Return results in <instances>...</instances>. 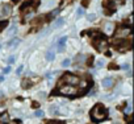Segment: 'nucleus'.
Instances as JSON below:
<instances>
[{
  "mask_svg": "<svg viewBox=\"0 0 134 124\" xmlns=\"http://www.w3.org/2000/svg\"><path fill=\"white\" fill-rule=\"evenodd\" d=\"M15 32H16V27H12V28H11V30H9V34L12 36V34H15Z\"/></svg>",
  "mask_w": 134,
  "mask_h": 124,
  "instance_id": "28",
  "label": "nucleus"
},
{
  "mask_svg": "<svg viewBox=\"0 0 134 124\" xmlns=\"http://www.w3.org/2000/svg\"><path fill=\"white\" fill-rule=\"evenodd\" d=\"M109 69H118V66H117L116 64H110V65H109Z\"/></svg>",
  "mask_w": 134,
  "mask_h": 124,
  "instance_id": "29",
  "label": "nucleus"
},
{
  "mask_svg": "<svg viewBox=\"0 0 134 124\" xmlns=\"http://www.w3.org/2000/svg\"><path fill=\"white\" fill-rule=\"evenodd\" d=\"M33 107H34V108H37V107H40V104H38V102H33Z\"/></svg>",
  "mask_w": 134,
  "mask_h": 124,
  "instance_id": "35",
  "label": "nucleus"
},
{
  "mask_svg": "<svg viewBox=\"0 0 134 124\" xmlns=\"http://www.w3.org/2000/svg\"><path fill=\"white\" fill-rule=\"evenodd\" d=\"M46 124H64L63 121H59V120H49Z\"/></svg>",
  "mask_w": 134,
  "mask_h": 124,
  "instance_id": "20",
  "label": "nucleus"
},
{
  "mask_svg": "<svg viewBox=\"0 0 134 124\" xmlns=\"http://www.w3.org/2000/svg\"><path fill=\"white\" fill-rule=\"evenodd\" d=\"M93 45H95V48L99 50V51H107L108 50V46H109V42L103 37V36H99V37H96L95 40H93Z\"/></svg>",
  "mask_w": 134,
  "mask_h": 124,
  "instance_id": "3",
  "label": "nucleus"
},
{
  "mask_svg": "<svg viewBox=\"0 0 134 124\" xmlns=\"http://www.w3.org/2000/svg\"><path fill=\"white\" fill-rule=\"evenodd\" d=\"M58 13H59V9H55V11H53V12H51V13H50L47 17H49V19H54V17H55Z\"/></svg>",
  "mask_w": 134,
  "mask_h": 124,
  "instance_id": "18",
  "label": "nucleus"
},
{
  "mask_svg": "<svg viewBox=\"0 0 134 124\" xmlns=\"http://www.w3.org/2000/svg\"><path fill=\"white\" fill-rule=\"evenodd\" d=\"M113 83H114V81H113V78H110V77L103 79V87H104V89H110V87L113 86Z\"/></svg>",
  "mask_w": 134,
  "mask_h": 124,
  "instance_id": "8",
  "label": "nucleus"
},
{
  "mask_svg": "<svg viewBox=\"0 0 134 124\" xmlns=\"http://www.w3.org/2000/svg\"><path fill=\"white\" fill-rule=\"evenodd\" d=\"M95 17H96V16H95L93 13H90V15L87 16V20H88V21H93V20H95Z\"/></svg>",
  "mask_w": 134,
  "mask_h": 124,
  "instance_id": "24",
  "label": "nucleus"
},
{
  "mask_svg": "<svg viewBox=\"0 0 134 124\" xmlns=\"http://www.w3.org/2000/svg\"><path fill=\"white\" fill-rule=\"evenodd\" d=\"M9 71H11V68H9V66H8V68H5V69L3 70V73H4V74H7V73H9Z\"/></svg>",
  "mask_w": 134,
  "mask_h": 124,
  "instance_id": "30",
  "label": "nucleus"
},
{
  "mask_svg": "<svg viewBox=\"0 0 134 124\" xmlns=\"http://www.w3.org/2000/svg\"><path fill=\"white\" fill-rule=\"evenodd\" d=\"M8 120H9L8 113H3L2 116H0V124H4V123H7Z\"/></svg>",
  "mask_w": 134,
  "mask_h": 124,
  "instance_id": "13",
  "label": "nucleus"
},
{
  "mask_svg": "<svg viewBox=\"0 0 134 124\" xmlns=\"http://www.w3.org/2000/svg\"><path fill=\"white\" fill-rule=\"evenodd\" d=\"M126 120H127V123H129V124H131V121H133V117H131V116L129 115V116L126 117Z\"/></svg>",
  "mask_w": 134,
  "mask_h": 124,
  "instance_id": "32",
  "label": "nucleus"
},
{
  "mask_svg": "<svg viewBox=\"0 0 134 124\" xmlns=\"http://www.w3.org/2000/svg\"><path fill=\"white\" fill-rule=\"evenodd\" d=\"M54 58H55V53H54L53 50H47V51H46V61L51 62Z\"/></svg>",
  "mask_w": 134,
  "mask_h": 124,
  "instance_id": "10",
  "label": "nucleus"
},
{
  "mask_svg": "<svg viewBox=\"0 0 134 124\" xmlns=\"http://www.w3.org/2000/svg\"><path fill=\"white\" fill-rule=\"evenodd\" d=\"M7 25H8V21H0V32L4 30Z\"/></svg>",
  "mask_w": 134,
  "mask_h": 124,
  "instance_id": "17",
  "label": "nucleus"
},
{
  "mask_svg": "<svg viewBox=\"0 0 134 124\" xmlns=\"http://www.w3.org/2000/svg\"><path fill=\"white\" fill-rule=\"evenodd\" d=\"M79 83V78L76 77V75H72V74H64L63 75V78L59 81V86H62V85H70V86H75V85H78Z\"/></svg>",
  "mask_w": 134,
  "mask_h": 124,
  "instance_id": "4",
  "label": "nucleus"
},
{
  "mask_svg": "<svg viewBox=\"0 0 134 124\" xmlns=\"http://www.w3.org/2000/svg\"><path fill=\"white\" fill-rule=\"evenodd\" d=\"M11 12H12V7L9 4H3L2 6V15L8 16V15H11Z\"/></svg>",
  "mask_w": 134,
  "mask_h": 124,
  "instance_id": "9",
  "label": "nucleus"
},
{
  "mask_svg": "<svg viewBox=\"0 0 134 124\" xmlns=\"http://www.w3.org/2000/svg\"><path fill=\"white\" fill-rule=\"evenodd\" d=\"M130 34V28H127V27H122V28H118L117 30H116V37H122V38H125L126 36H129Z\"/></svg>",
  "mask_w": 134,
  "mask_h": 124,
  "instance_id": "7",
  "label": "nucleus"
},
{
  "mask_svg": "<svg viewBox=\"0 0 134 124\" xmlns=\"http://www.w3.org/2000/svg\"><path fill=\"white\" fill-rule=\"evenodd\" d=\"M64 24V20L63 19H58L54 24H53V28H59V27H62Z\"/></svg>",
  "mask_w": 134,
  "mask_h": 124,
  "instance_id": "14",
  "label": "nucleus"
},
{
  "mask_svg": "<svg viewBox=\"0 0 134 124\" xmlns=\"http://www.w3.org/2000/svg\"><path fill=\"white\" fill-rule=\"evenodd\" d=\"M113 45L120 53H125L126 50H129L131 48V41L130 40H125V38L124 40H116L113 42Z\"/></svg>",
  "mask_w": 134,
  "mask_h": 124,
  "instance_id": "2",
  "label": "nucleus"
},
{
  "mask_svg": "<svg viewBox=\"0 0 134 124\" xmlns=\"http://www.w3.org/2000/svg\"><path fill=\"white\" fill-rule=\"evenodd\" d=\"M107 124H109V123H107Z\"/></svg>",
  "mask_w": 134,
  "mask_h": 124,
  "instance_id": "40",
  "label": "nucleus"
},
{
  "mask_svg": "<svg viewBox=\"0 0 134 124\" xmlns=\"http://www.w3.org/2000/svg\"><path fill=\"white\" fill-rule=\"evenodd\" d=\"M11 124H20V121H19V120H15V121H12Z\"/></svg>",
  "mask_w": 134,
  "mask_h": 124,
  "instance_id": "36",
  "label": "nucleus"
},
{
  "mask_svg": "<svg viewBox=\"0 0 134 124\" xmlns=\"http://www.w3.org/2000/svg\"><path fill=\"white\" fill-rule=\"evenodd\" d=\"M105 28H107V32H108V33H110V32L113 30V25H112V24H107Z\"/></svg>",
  "mask_w": 134,
  "mask_h": 124,
  "instance_id": "22",
  "label": "nucleus"
},
{
  "mask_svg": "<svg viewBox=\"0 0 134 124\" xmlns=\"http://www.w3.org/2000/svg\"><path fill=\"white\" fill-rule=\"evenodd\" d=\"M90 85H91V83H90L88 81H83V82H80V89H82V90H87V89L90 87Z\"/></svg>",
  "mask_w": 134,
  "mask_h": 124,
  "instance_id": "16",
  "label": "nucleus"
},
{
  "mask_svg": "<svg viewBox=\"0 0 134 124\" xmlns=\"http://www.w3.org/2000/svg\"><path fill=\"white\" fill-rule=\"evenodd\" d=\"M21 86H23L24 89H29V87H32V86H33V83H32V81H29V79H24Z\"/></svg>",
  "mask_w": 134,
  "mask_h": 124,
  "instance_id": "12",
  "label": "nucleus"
},
{
  "mask_svg": "<svg viewBox=\"0 0 134 124\" xmlns=\"http://www.w3.org/2000/svg\"><path fill=\"white\" fill-rule=\"evenodd\" d=\"M92 62H93V58L90 57V58H88V62H87V65H88V66H92Z\"/></svg>",
  "mask_w": 134,
  "mask_h": 124,
  "instance_id": "26",
  "label": "nucleus"
},
{
  "mask_svg": "<svg viewBox=\"0 0 134 124\" xmlns=\"http://www.w3.org/2000/svg\"><path fill=\"white\" fill-rule=\"evenodd\" d=\"M3 98V94H2V91H0V99H2Z\"/></svg>",
  "mask_w": 134,
  "mask_h": 124,
  "instance_id": "38",
  "label": "nucleus"
},
{
  "mask_svg": "<svg viewBox=\"0 0 134 124\" xmlns=\"http://www.w3.org/2000/svg\"><path fill=\"white\" fill-rule=\"evenodd\" d=\"M82 4H83V6H84V7H87V6H88V4H90V0H84V2H83V3H82Z\"/></svg>",
  "mask_w": 134,
  "mask_h": 124,
  "instance_id": "34",
  "label": "nucleus"
},
{
  "mask_svg": "<svg viewBox=\"0 0 134 124\" xmlns=\"http://www.w3.org/2000/svg\"><path fill=\"white\" fill-rule=\"evenodd\" d=\"M66 41H67V37H66V36L59 38V41H58V49H59V50H62V49H63V46H64Z\"/></svg>",
  "mask_w": 134,
  "mask_h": 124,
  "instance_id": "11",
  "label": "nucleus"
},
{
  "mask_svg": "<svg viewBox=\"0 0 134 124\" xmlns=\"http://www.w3.org/2000/svg\"><path fill=\"white\" fill-rule=\"evenodd\" d=\"M50 112L51 113H55L57 112V107H50Z\"/></svg>",
  "mask_w": 134,
  "mask_h": 124,
  "instance_id": "31",
  "label": "nucleus"
},
{
  "mask_svg": "<svg viewBox=\"0 0 134 124\" xmlns=\"http://www.w3.org/2000/svg\"><path fill=\"white\" fill-rule=\"evenodd\" d=\"M17 44H19V40L17 38H13V40H11L8 42V48H15V46H17Z\"/></svg>",
  "mask_w": 134,
  "mask_h": 124,
  "instance_id": "15",
  "label": "nucleus"
},
{
  "mask_svg": "<svg viewBox=\"0 0 134 124\" xmlns=\"http://www.w3.org/2000/svg\"><path fill=\"white\" fill-rule=\"evenodd\" d=\"M103 7H104L105 15H112L116 11V6L112 0H103Z\"/></svg>",
  "mask_w": 134,
  "mask_h": 124,
  "instance_id": "6",
  "label": "nucleus"
},
{
  "mask_svg": "<svg viewBox=\"0 0 134 124\" xmlns=\"http://www.w3.org/2000/svg\"><path fill=\"white\" fill-rule=\"evenodd\" d=\"M0 81H4V77L3 75H0Z\"/></svg>",
  "mask_w": 134,
  "mask_h": 124,
  "instance_id": "37",
  "label": "nucleus"
},
{
  "mask_svg": "<svg viewBox=\"0 0 134 124\" xmlns=\"http://www.w3.org/2000/svg\"><path fill=\"white\" fill-rule=\"evenodd\" d=\"M34 115H36L37 117H42V116H43V112H42V111H36Z\"/></svg>",
  "mask_w": 134,
  "mask_h": 124,
  "instance_id": "25",
  "label": "nucleus"
},
{
  "mask_svg": "<svg viewBox=\"0 0 134 124\" xmlns=\"http://www.w3.org/2000/svg\"><path fill=\"white\" fill-rule=\"evenodd\" d=\"M15 59H16V58H15V55H9V57H8V64H9V65L15 64Z\"/></svg>",
  "mask_w": 134,
  "mask_h": 124,
  "instance_id": "21",
  "label": "nucleus"
},
{
  "mask_svg": "<svg viewBox=\"0 0 134 124\" xmlns=\"http://www.w3.org/2000/svg\"><path fill=\"white\" fill-rule=\"evenodd\" d=\"M19 2V0H13V3H17Z\"/></svg>",
  "mask_w": 134,
  "mask_h": 124,
  "instance_id": "39",
  "label": "nucleus"
},
{
  "mask_svg": "<svg viewBox=\"0 0 134 124\" xmlns=\"http://www.w3.org/2000/svg\"><path fill=\"white\" fill-rule=\"evenodd\" d=\"M83 13H84V9H83V8H79V9L76 11V16H78V17H80Z\"/></svg>",
  "mask_w": 134,
  "mask_h": 124,
  "instance_id": "23",
  "label": "nucleus"
},
{
  "mask_svg": "<svg viewBox=\"0 0 134 124\" xmlns=\"http://www.w3.org/2000/svg\"><path fill=\"white\" fill-rule=\"evenodd\" d=\"M91 117H92V120H95V121H101V120H104V119H107L108 117V111H107V108L103 106V104H96L93 108H92V111H91Z\"/></svg>",
  "mask_w": 134,
  "mask_h": 124,
  "instance_id": "1",
  "label": "nucleus"
},
{
  "mask_svg": "<svg viewBox=\"0 0 134 124\" xmlns=\"http://www.w3.org/2000/svg\"><path fill=\"white\" fill-rule=\"evenodd\" d=\"M54 92H59L62 95H67V96H70V95H75L78 92V90L74 87V86H70V85H62V87L59 90H55Z\"/></svg>",
  "mask_w": 134,
  "mask_h": 124,
  "instance_id": "5",
  "label": "nucleus"
},
{
  "mask_svg": "<svg viewBox=\"0 0 134 124\" xmlns=\"http://www.w3.org/2000/svg\"><path fill=\"white\" fill-rule=\"evenodd\" d=\"M103 62H104L103 59H99V61H97V64H96V66H97V68H101V66H103Z\"/></svg>",
  "mask_w": 134,
  "mask_h": 124,
  "instance_id": "27",
  "label": "nucleus"
},
{
  "mask_svg": "<svg viewBox=\"0 0 134 124\" xmlns=\"http://www.w3.org/2000/svg\"><path fill=\"white\" fill-rule=\"evenodd\" d=\"M70 64H71V61H70V59H64V61L62 62V66H63V68H69Z\"/></svg>",
  "mask_w": 134,
  "mask_h": 124,
  "instance_id": "19",
  "label": "nucleus"
},
{
  "mask_svg": "<svg viewBox=\"0 0 134 124\" xmlns=\"http://www.w3.org/2000/svg\"><path fill=\"white\" fill-rule=\"evenodd\" d=\"M21 71H23V66H20V68H17V70H16V73H17L19 75H20V73H21Z\"/></svg>",
  "mask_w": 134,
  "mask_h": 124,
  "instance_id": "33",
  "label": "nucleus"
}]
</instances>
